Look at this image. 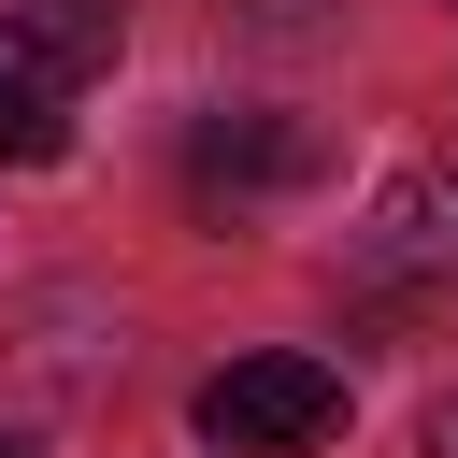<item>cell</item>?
<instances>
[{"instance_id": "cell-1", "label": "cell", "mask_w": 458, "mask_h": 458, "mask_svg": "<svg viewBox=\"0 0 458 458\" xmlns=\"http://www.w3.org/2000/svg\"><path fill=\"white\" fill-rule=\"evenodd\" d=\"M186 415H200L215 458H329V444H344V372L301 358V344H258V358H229V372H200Z\"/></svg>"}, {"instance_id": "cell-2", "label": "cell", "mask_w": 458, "mask_h": 458, "mask_svg": "<svg viewBox=\"0 0 458 458\" xmlns=\"http://www.w3.org/2000/svg\"><path fill=\"white\" fill-rule=\"evenodd\" d=\"M358 272H372L386 301H444V286H458V143H429V157H415V172L372 200Z\"/></svg>"}, {"instance_id": "cell-3", "label": "cell", "mask_w": 458, "mask_h": 458, "mask_svg": "<svg viewBox=\"0 0 458 458\" xmlns=\"http://www.w3.org/2000/svg\"><path fill=\"white\" fill-rule=\"evenodd\" d=\"M315 172H329V143L301 114H200V143H186L200 200H272V186H315Z\"/></svg>"}, {"instance_id": "cell-4", "label": "cell", "mask_w": 458, "mask_h": 458, "mask_svg": "<svg viewBox=\"0 0 458 458\" xmlns=\"http://www.w3.org/2000/svg\"><path fill=\"white\" fill-rule=\"evenodd\" d=\"M114 43H129V0H0V57H14L29 86L114 72Z\"/></svg>"}, {"instance_id": "cell-5", "label": "cell", "mask_w": 458, "mask_h": 458, "mask_svg": "<svg viewBox=\"0 0 458 458\" xmlns=\"http://www.w3.org/2000/svg\"><path fill=\"white\" fill-rule=\"evenodd\" d=\"M0 157H72V114H57V86H29L14 57H0Z\"/></svg>"}, {"instance_id": "cell-6", "label": "cell", "mask_w": 458, "mask_h": 458, "mask_svg": "<svg viewBox=\"0 0 458 458\" xmlns=\"http://www.w3.org/2000/svg\"><path fill=\"white\" fill-rule=\"evenodd\" d=\"M243 29H329V0H229Z\"/></svg>"}, {"instance_id": "cell-7", "label": "cell", "mask_w": 458, "mask_h": 458, "mask_svg": "<svg viewBox=\"0 0 458 458\" xmlns=\"http://www.w3.org/2000/svg\"><path fill=\"white\" fill-rule=\"evenodd\" d=\"M429 458H458V401H429Z\"/></svg>"}, {"instance_id": "cell-8", "label": "cell", "mask_w": 458, "mask_h": 458, "mask_svg": "<svg viewBox=\"0 0 458 458\" xmlns=\"http://www.w3.org/2000/svg\"><path fill=\"white\" fill-rule=\"evenodd\" d=\"M0 458H29V444H14V429H0Z\"/></svg>"}]
</instances>
